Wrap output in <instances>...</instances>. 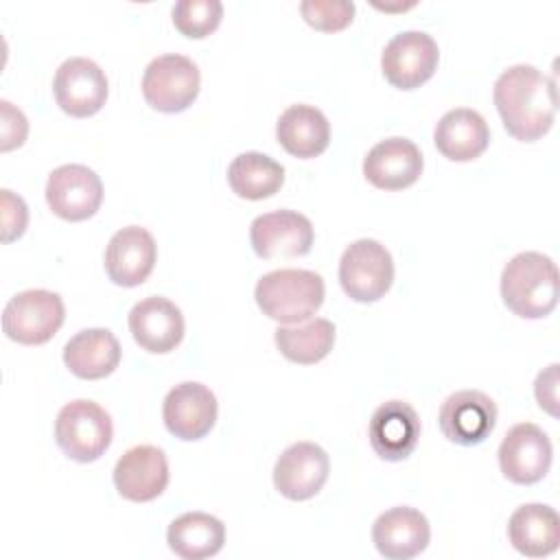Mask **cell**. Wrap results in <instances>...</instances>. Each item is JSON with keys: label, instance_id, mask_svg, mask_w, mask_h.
Listing matches in <instances>:
<instances>
[{"label": "cell", "instance_id": "20", "mask_svg": "<svg viewBox=\"0 0 560 560\" xmlns=\"http://www.w3.org/2000/svg\"><path fill=\"white\" fill-rule=\"evenodd\" d=\"M129 330L142 350L166 354L184 339V315L171 300L151 295L129 311Z\"/></svg>", "mask_w": 560, "mask_h": 560}, {"label": "cell", "instance_id": "17", "mask_svg": "<svg viewBox=\"0 0 560 560\" xmlns=\"http://www.w3.org/2000/svg\"><path fill=\"white\" fill-rule=\"evenodd\" d=\"M114 486L120 497L136 503L158 499L168 486L164 451L151 444L129 448L114 466Z\"/></svg>", "mask_w": 560, "mask_h": 560}, {"label": "cell", "instance_id": "3", "mask_svg": "<svg viewBox=\"0 0 560 560\" xmlns=\"http://www.w3.org/2000/svg\"><path fill=\"white\" fill-rule=\"evenodd\" d=\"M254 298L269 319L298 324L315 315L322 306L324 280L308 269H276L258 280Z\"/></svg>", "mask_w": 560, "mask_h": 560}, {"label": "cell", "instance_id": "25", "mask_svg": "<svg viewBox=\"0 0 560 560\" xmlns=\"http://www.w3.org/2000/svg\"><path fill=\"white\" fill-rule=\"evenodd\" d=\"M276 138L287 153L306 160L326 151L330 142V125L322 109L298 103L280 114Z\"/></svg>", "mask_w": 560, "mask_h": 560}, {"label": "cell", "instance_id": "5", "mask_svg": "<svg viewBox=\"0 0 560 560\" xmlns=\"http://www.w3.org/2000/svg\"><path fill=\"white\" fill-rule=\"evenodd\" d=\"M66 319L63 300L46 289L15 293L2 311V330L9 339L24 346H39L52 339Z\"/></svg>", "mask_w": 560, "mask_h": 560}, {"label": "cell", "instance_id": "8", "mask_svg": "<svg viewBox=\"0 0 560 560\" xmlns=\"http://www.w3.org/2000/svg\"><path fill=\"white\" fill-rule=\"evenodd\" d=\"M438 61V44L422 31H405L394 35L381 55L383 74L398 90L420 88L433 77Z\"/></svg>", "mask_w": 560, "mask_h": 560}, {"label": "cell", "instance_id": "18", "mask_svg": "<svg viewBox=\"0 0 560 560\" xmlns=\"http://www.w3.org/2000/svg\"><path fill=\"white\" fill-rule=\"evenodd\" d=\"M422 166L424 160L416 142L394 136L376 142L368 151L363 160V175L381 190H402L418 182Z\"/></svg>", "mask_w": 560, "mask_h": 560}, {"label": "cell", "instance_id": "14", "mask_svg": "<svg viewBox=\"0 0 560 560\" xmlns=\"http://www.w3.org/2000/svg\"><path fill=\"white\" fill-rule=\"evenodd\" d=\"M328 472L330 459L319 444L295 442L278 457L273 466V486L282 497L304 501L324 488Z\"/></svg>", "mask_w": 560, "mask_h": 560}, {"label": "cell", "instance_id": "7", "mask_svg": "<svg viewBox=\"0 0 560 560\" xmlns=\"http://www.w3.org/2000/svg\"><path fill=\"white\" fill-rule=\"evenodd\" d=\"M199 68L192 59L168 52L155 57L142 77V94L144 101L166 114L184 112L192 105L199 94Z\"/></svg>", "mask_w": 560, "mask_h": 560}, {"label": "cell", "instance_id": "30", "mask_svg": "<svg viewBox=\"0 0 560 560\" xmlns=\"http://www.w3.org/2000/svg\"><path fill=\"white\" fill-rule=\"evenodd\" d=\"M302 18L317 31H341L352 22L354 2L348 0H304L300 4Z\"/></svg>", "mask_w": 560, "mask_h": 560}, {"label": "cell", "instance_id": "6", "mask_svg": "<svg viewBox=\"0 0 560 560\" xmlns=\"http://www.w3.org/2000/svg\"><path fill=\"white\" fill-rule=\"evenodd\" d=\"M339 282L354 302L381 300L394 282L392 254L374 238L350 243L339 260Z\"/></svg>", "mask_w": 560, "mask_h": 560}, {"label": "cell", "instance_id": "28", "mask_svg": "<svg viewBox=\"0 0 560 560\" xmlns=\"http://www.w3.org/2000/svg\"><path fill=\"white\" fill-rule=\"evenodd\" d=\"M280 354L293 363L311 365L322 361L335 343V324L324 317H315L304 326H278L273 332Z\"/></svg>", "mask_w": 560, "mask_h": 560}, {"label": "cell", "instance_id": "23", "mask_svg": "<svg viewBox=\"0 0 560 560\" xmlns=\"http://www.w3.org/2000/svg\"><path fill=\"white\" fill-rule=\"evenodd\" d=\"M63 363L79 378H105L120 363V343L107 328H85L63 346Z\"/></svg>", "mask_w": 560, "mask_h": 560}, {"label": "cell", "instance_id": "13", "mask_svg": "<svg viewBox=\"0 0 560 560\" xmlns=\"http://www.w3.org/2000/svg\"><path fill=\"white\" fill-rule=\"evenodd\" d=\"M438 422L448 442L475 446L492 433L497 424V405L483 392L462 389L442 402Z\"/></svg>", "mask_w": 560, "mask_h": 560}, {"label": "cell", "instance_id": "10", "mask_svg": "<svg viewBox=\"0 0 560 560\" xmlns=\"http://www.w3.org/2000/svg\"><path fill=\"white\" fill-rule=\"evenodd\" d=\"M57 105L74 116L85 118L96 114L107 101V77L103 68L88 57L66 59L52 79Z\"/></svg>", "mask_w": 560, "mask_h": 560}, {"label": "cell", "instance_id": "29", "mask_svg": "<svg viewBox=\"0 0 560 560\" xmlns=\"http://www.w3.org/2000/svg\"><path fill=\"white\" fill-rule=\"evenodd\" d=\"M173 24L186 37H206L210 35L221 18L223 4L219 0H179L173 4Z\"/></svg>", "mask_w": 560, "mask_h": 560}, {"label": "cell", "instance_id": "31", "mask_svg": "<svg viewBox=\"0 0 560 560\" xmlns=\"http://www.w3.org/2000/svg\"><path fill=\"white\" fill-rule=\"evenodd\" d=\"M2 241L11 243L20 238L28 223V210L22 197L13 195L9 188H2Z\"/></svg>", "mask_w": 560, "mask_h": 560}, {"label": "cell", "instance_id": "15", "mask_svg": "<svg viewBox=\"0 0 560 560\" xmlns=\"http://www.w3.org/2000/svg\"><path fill=\"white\" fill-rule=\"evenodd\" d=\"M217 398L203 383L184 381L175 385L162 407L166 429L186 442L201 440L217 422Z\"/></svg>", "mask_w": 560, "mask_h": 560}, {"label": "cell", "instance_id": "26", "mask_svg": "<svg viewBox=\"0 0 560 560\" xmlns=\"http://www.w3.org/2000/svg\"><path fill=\"white\" fill-rule=\"evenodd\" d=\"M166 542L184 560H203L221 551L225 525L206 512H186L168 525Z\"/></svg>", "mask_w": 560, "mask_h": 560}, {"label": "cell", "instance_id": "11", "mask_svg": "<svg viewBox=\"0 0 560 560\" xmlns=\"http://www.w3.org/2000/svg\"><path fill=\"white\" fill-rule=\"evenodd\" d=\"M46 201L59 219L85 221L101 208V177L83 164L57 166L46 182Z\"/></svg>", "mask_w": 560, "mask_h": 560}, {"label": "cell", "instance_id": "33", "mask_svg": "<svg viewBox=\"0 0 560 560\" xmlns=\"http://www.w3.org/2000/svg\"><path fill=\"white\" fill-rule=\"evenodd\" d=\"M558 363H551L545 372H540L536 376L534 383V394L536 400L540 405V409H545L551 416H558Z\"/></svg>", "mask_w": 560, "mask_h": 560}, {"label": "cell", "instance_id": "4", "mask_svg": "<svg viewBox=\"0 0 560 560\" xmlns=\"http://www.w3.org/2000/svg\"><path fill=\"white\" fill-rule=\"evenodd\" d=\"M112 435V418L94 400H72L57 413L55 440L74 462L88 464L98 459L109 448Z\"/></svg>", "mask_w": 560, "mask_h": 560}, {"label": "cell", "instance_id": "32", "mask_svg": "<svg viewBox=\"0 0 560 560\" xmlns=\"http://www.w3.org/2000/svg\"><path fill=\"white\" fill-rule=\"evenodd\" d=\"M0 109H2V142H0V149L11 151V149L20 147L26 140L28 122H26V116L4 98L0 101Z\"/></svg>", "mask_w": 560, "mask_h": 560}, {"label": "cell", "instance_id": "27", "mask_svg": "<svg viewBox=\"0 0 560 560\" xmlns=\"http://www.w3.org/2000/svg\"><path fill=\"white\" fill-rule=\"evenodd\" d=\"M228 182L238 197L258 201L280 190L284 182V168L280 162L265 153L245 151L230 162Z\"/></svg>", "mask_w": 560, "mask_h": 560}, {"label": "cell", "instance_id": "21", "mask_svg": "<svg viewBox=\"0 0 560 560\" xmlns=\"http://www.w3.org/2000/svg\"><path fill=\"white\" fill-rule=\"evenodd\" d=\"M431 538L429 521L409 505H396L383 512L372 525V540L387 560H409L427 549Z\"/></svg>", "mask_w": 560, "mask_h": 560}, {"label": "cell", "instance_id": "2", "mask_svg": "<svg viewBox=\"0 0 560 560\" xmlns=\"http://www.w3.org/2000/svg\"><path fill=\"white\" fill-rule=\"evenodd\" d=\"M558 267L540 252L516 254L501 273L503 304L518 317L540 319L558 304Z\"/></svg>", "mask_w": 560, "mask_h": 560}, {"label": "cell", "instance_id": "1", "mask_svg": "<svg viewBox=\"0 0 560 560\" xmlns=\"http://www.w3.org/2000/svg\"><path fill=\"white\" fill-rule=\"evenodd\" d=\"M494 105L512 138L534 142L553 125L558 109L556 83L536 66H510L494 83Z\"/></svg>", "mask_w": 560, "mask_h": 560}, {"label": "cell", "instance_id": "22", "mask_svg": "<svg viewBox=\"0 0 560 560\" xmlns=\"http://www.w3.org/2000/svg\"><path fill=\"white\" fill-rule=\"evenodd\" d=\"M438 151L453 162H470L490 144V129L483 116L468 107L446 112L433 131Z\"/></svg>", "mask_w": 560, "mask_h": 560}, {"label": "cell", "instance_id": "19", "mask_svg": "<svg viewBox=\"0 0 560 560\" xmlns=\"http://www.w3.org/2000/svg\"><path fill=\"white\" fill-rule=\"evenodd\" d=\"M158 258V245L149 230L140 225H127L118 230L105 249V271L118 287L142 284Z\"/></svg>", "mask_w": 560, "mask_h": 560}, {"label": "cell", "instance_id": "24", "mask_svg": "<svg viewBox=\"0 0 560 560\" xmlns=\"http://www.w3.org/2000/svg\"><path fill=\"white\" fill-rule=\"evenodd\" d=\"M508 538L512 547L527 558L549 556L560 542V518L549 505L525 503L510 516Z\"/></svg>", "mask_w": 560, "mask_h": 560}, {"label": "cell", "instance_id": "9", "mask_svg": "<svg viewBox=\"0 0 560 560\" xmlns=\"http://www.w3.org/2000/svg\"><path fill=\"white\" fill-rule=\"evenodd\" d=\"M497 455L499 468L510 481L529 486L549 472L553 448L540 427L532 422H518L505 433Z\"/></svg>", "mask_w": 560, "mask_h": 560}, {"label": "cell", "instance_id": "16", "mask_svg": "<svg viewBox=\"0 0 560 560\" xmlns=\"http://www.w3.org/2000/svg\"><path fill=\"white\" fill-rule=\"evenodd\" d=\"M368 438L381 459L402 462L418 446L420 418L409 402L387 400L372 413Z\"/></svg>", "mask_w": 560, "mask_h": 560}, {"label": "cell", "instance_id": "12", "mask_svg": "<svg viewBox=\"0 0 560 560\" xmlns=\"http://www.w3.org/2000/svg\"><path fill=\"white\" fill-rule=\"evenodd\" d=\"M313 223L295 210L260 214L249 225V243L260 258H295L311 252Z\"/></svg>", "mask_w": 560, "mask_h": 560}]
</instances>
